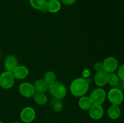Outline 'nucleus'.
I'll use <instances>...</instances> for the list:
<instances>
[{
    "mask_svg": "<svg viewBox=\"0 0 124 123\" xmlns=\"http://www.w3.org/2000/svg\"><path fill=\"white\" fill-rule=\"evenodd\" d=\"M44 80L48 83V84H50L52 83H54L56 81V74L53 71H48L46 72L44 75Z\"/></svg>",
    "mask_w": 124,
    "mask_h": 123,
    "instance_id": "obj_20",
    "label": "nucleus"
},
{
    "mask_svg": "<svg viewBox=\"0 0 124 123\" xmlns=\"http://www.w3.org/2000/svg\"><path fill=\"white\" fill-rule=\"evenodd\" d=\"M119 77L117 74L115 73H110L108 74L107 83L111 86H116L119 82Z\"/></svg>",
    "mask_w": 124,
    "mask_h": 123,
    "instance_id": "obj_19",
    "label": "nucleus"
},
{
    "mask_svg": "<svg viewBox=\"0 0 124 123\" xmlns=\"http://www.w3.org/2000/svg\"><path fill=\"white\" fill-rule=\"evenodd\" d=\"M19 92L22 96L25 98L33 97L36 93L33 85L28 82L21 83L19 86Z\"/></svg>",
    "mask_w": 124,
    "mask_h": 123,
    "instance_id": "obj_6",
    "label": "nucleus"
},
{
    "mask_svg": "<svg viewBox=\"0 0 124 123\" xmlns=\"http://www.w3.org/2000/svg\"><path fill=\"white\" fill-rule=\"evenodd\" d=\"M102 63L104 71L108 74L115 72L118 67V62L113 57L106 58Z\"/></svg>",
    "mask_w": 124,
    "mask_h": 123,
    "instance_id": "obj_7",
    "label": "nucleus"
},
{
    "mask_svg": "<svg viewBox=\"0 0 124 123\" xmlns=\"http://www.w3.org/2000/svg\"><path fill=\"white\" fill-rule=\"evenodd\" d=\"M56 99V98H55ZM60 100H58V99H56L55 101H54V103L53 104V107H54V110L56 112H60L62 109V105L61 103Z\"/></svg>",
    "mask_w": 124,
    "mask_h": 123,
    "instance_id": "obj_21",
    "label": "nucleus"
},
{
    "mask_svg": "<svg viewBox=\"0 0 124 123\" xmlns=\"http://www.w3.org/2000/svg\"><path fill=\"white\" fill-rule=\"evenodd\" d=\"M30 5L33 8L39 10L42 13L47 12L46 9V0H29Z\"/></svg>",
    "mask_w": 124,
    "mask_h": 123,
    "instance_id": "obj_15",
    "label": "nucleus"
},
{
    "mask_svg": "<svg viewBox=\"0 0 124 123\" xmlns=\"http://www.w3.org/2000/svg\"><path fill=\"white\" fill-rule=\"evenodd\" d=\"M15 78L18 80H23L26 78L29 74V69L25 66L19 65L12 72Z\"/></svg>",
    "mask_w": 124,
    "mask_h": 123,
    "instance_id": "obj_11",
    "label": "nucleus"
},
{
    "mask_svg": "<svg viewBox=\"0 0 124 123\" xmlns=\"http://www.w3.org/2000/svg\"><path fill=\"white\" fill-rule=\"evenodd\" d=\"M107 114L111 119H116L121 115V109L117 105H111L108 108Z\"/></svg>",
    "mask_w": 124,
    "mask_h": 123,
    "instance_id": "obj_17",
    "label": "nucleus"
},
{
    "mask_svg": "<svg viewBox=\"0 0 124 123\" xmlns=\"http://www.w3.org/2000/svg\"><path fill=\"white\" fill-rule=\"evenodd\" d=\"M35 102L38 105H44L47 102V96L44 93L36 92L33 96Z\"/></svg>",
    "mask_w": 124,
    "mask_h": 123,
    "instance_id": "obj_18",
    "label": "nucleus"
},
{
    "mask_svg": "<svg viewBox=\"0 0 124 123\" xmlns=\"http://www.w3.org/2000/svg\"><path fill=\"white\" fill-rule=\"evenodd\" d=\"M89 97L93 104L101 105L106 98V92L101 88H98L92 92Z\"/></svg>",
    "mask_w": 124,
    "mask_h": 123,
    "instance_id": "obj_4",
    "label": "nucleus"
},
{
    "mask_svg": "<svg viewBox=\"0 0 124 123\" xmlns=\"http://www.w3.org/2000/svg\"><path fill=\"white\" fill-rule=\"evenodd\" d=\"M0 123H2V122H1V121H0Z\"/></svg>",
    "mask_w": 124,
    "mask_h": 123,
    "instance_id": "obj_26",
    "label": "nucleus"
},
{
    "mask_svg": "<svg viewBox=\"0 0 124 123\" xmlns=\"http://www.w3.org/2000/svg\"><path fill=\"white\" fill-rule=\"evenodd\" d=\"M78 105L80 108L84 110H88L93 105L92 101L89 96H81L78 101Z\"/></svg>",
    "mask_w": 124,
    "mask_h": 123,
    "instance_id": "obj_16",
    "label": "nucleus"
},
{
    "mask_svg": "<svg viewBox=\"0 0 124 123\" xmlns=\"http://www.w3.org/2000/svg\"><path fill=\"white\" fill-rule=\"evenodd\" d=\"M107 77L108 73H107L104 70L98 71L94 75V83L99 88L104 86L107 83Z\"/></svg>",
    "mask_w": 124,
    "mask_h": 123,
    "instance_id": "obj_10",
    "label": "nucleus"
},
{
    "mask_svg": "<svg viewBox=\"0 0 124 123\" xmlns=\"http://www.w3.org/2000/svg\"><path fill=\"white\" fill-rule=\"evenodd\" d=\"M108 98L113 105L121 104L124 100L122 92L118 88H112L108 93Z\"/></svg>",
    "mask_w": 124,
    "mask_h": 123,
    "instance_id": "obj_5",
    "label": "nucleus"
},
{
    "mask_svg": "<svg viewBox=\"0 0 124 123\" xmlns=\"http://www.w3.org/2000/svg\"><path fill=\"white\" fill-rule=\"evenodd\" d=\"M93 68H94V69L96 72L104 70V69H103V63L101 62H97L96 63H94Z\"/></svg>",
    "mask_w": 124,
    "mask_h": 123,
    "instance_id": "obj_23",
    "label": "nucleus"
},
{
    "mask_svg": "<svg viewBox=\"0 0 124 123\" xmlns=\"http://www.w3.org/2000/svg\"><path fill=\"white\" fill-rule=\"evenodd\" d=\"M88 110L90 118L95 120L101 119L104 115V109L101 105L93 104Z\"/></svg>",
    "mask_w": 124,
    "mask_h": 123,
    "instance_id": "obj_9",
    "label": "nucleus"
},
{
    "mask_svg": "<svg viewBox=\"0 0 124 123\" xmlns=\"http://www.w3.org/2000/svg\"><path fill=\"white\" fill-rule=\"evenodd\" d=\"M117 75L119 77L120 79L124 82V65L119 67L117 71Z\"/></svg>",
    "mask_w": 124,
    "mask_h": 123,
    "instance_id": "obj_22",
    "label": "nucleus"
},
{
    "mask_svg": "<svg viewBox=\"0 0 124 123\" xmlns=\"http://www.w3.org/2000/svg\"><path fill=\"white\" fill-rule=\"evenodd\" d=\"M61 1L64 5L71 6V5L74 4L77 1V0H61Z\"/></svg>",
    "mask_w": 124,
    "mask_h": 123,
    "instance_id": "obj_24",
    "label": "nucleus"
},
{
    "mask_svg": "<svg viewBox=\"0 0 124 123\" xmlns=\"http://www.w3.org/2000/svg\"><path fill=\"white\" fill-rule=\"evenodd\" d=\"M36 113L33 108L26 107L23 109L20 113V118L25 123H31L35 119Z\"/></svg>",
    "mask_w": 124,
    "mask_h": 123,
    "instance_id": "obj_8",
    "label": "nucleus"
},
{
    "mask_svg": "<svg viewBox=\"0 0 124 123\" xmlns=\"http://www.w3.org/2000/svg\"><path fill=\"white\" fill-rule=\"evenodd\" d=\"M61 7V4L58 0H48L46 2V9L50 13H57L60 10Z\"/></svg>",
    "mask_w": 124,
    "mask_h": 123,
    "instance_id": "obj_13",
    "label": "nucleus"
},
{
    "mask_svg": "<svg viewBox=\"0 0 124 123\" xmlns=\"http://www.w3.org/2000/svg\"><path fill=\"white\" fill-rule=\"evenodd\" d=\"M48 91L54 98L58 100H62L64 98L67 93L65 85L58 81L49 84Z\"/></svg>",
    "mask_w": 124,
    "mask_h": 123,
    "instance_id": "obj_2",
    "label": "nucleus"
},
{
    "mask_svg": "<svg viewBox=\"0 0 124 123\" xmlns=\"http://www.w3.org/2000/svg\"><path fill=\"white\" fill-rule=\"evenodd\" d=\"M123 89H124V83H123Z\"/></svg>",
    "mask_w": 124,
    "mask_h": 123,
    "instance_id": "obj_25",
    "label": "nucleus"
},
{
    "mask_svg": "<svg viewBox=\"0 0 124 123\" xmlns=\"http://www.w3.org/2000/svg\"><path fill=\"white\" fill-rule=\"evenodd\" d=\"M15 78L13 73L5 71L0 75V86L4 89H10L15 84Z\"/></svg>",
    "mask_w": 124,
    "mask_h": 123,
    "instance_id": "obj_3",
    "label": "nucleus"
},
{
    "mask_svg": "<svg viewBox=\"0 0 124 123\" xmlns=\"http://www.w3.org/2000/svg\"><path fill=\"white\" fill-rule=\"evenodd\" d=\"M89 89V83L83 78L74 80L70 86V90L73 96L81 97L85 95Z\"/></svg>",
    "mask_w": 124,
    "mask_h": 123,
    "instance_id": "obj_1",
    "label": "nucleus"
},
{
    "mask_svg": "<svg viewBox=\"0 0 124 123\" xmlns=\"http://www.w3.org/2000/svg\"><path fill=\"white\" fill-rule=\"evenodd\" d=\"M33 86L36 92L45 93L48 90L49 84L44 79H39L35 82Z\"/></svg>",
    "mask_w": 124,
    "mask_h": 123,
    "instance_id": "obj_14",
    "label": "nucleus"
},
{
    "mask_svg": "<svg viewBox=\"0 0 124 123\" xmlns=\"http://www.w3.org/2000/svg\"><path fill=\"white\" fill-rule=\"evenodd\" d=\"M18 66V60L15 55H8L5 59L4 68L6 69V71L12 72Z\"/></svg>",
    "mask_w": 124,
    "mask_h": 123,
    "instance_id": "obj_12",
    "label": "nucleus"
}]
</instances>
